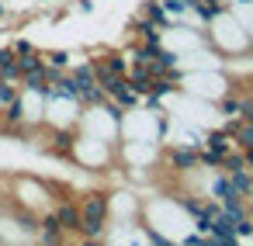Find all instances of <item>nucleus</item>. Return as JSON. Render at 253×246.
Returning a JSON list of instances; mask_svg holds the SVG:
<instances>
[{
    "label": "nucleus",
    "instance_id": "nucleus-22",
    "mask_svg": "<svg viewBox=\"0 0 253 246\" xmlns=\"http://www.w3.org/2000/svg\"><path fill=\"white\" fill-rule=\"evenodd\" d=\"M42 4H52V0H42ZM56 4H59V0H56Z\"/></svg>",
    "mask_w": 253,
    "mask_h": 246
},
{
    "label": "nucleus",
    "instance_id": "nucleus-23",
    "mask_svg": "<svg viewBox=\"0 0 253 246\" xmlns=\"http://www.w3.org/2000/svg\"><path fill=\"white\" fill-rule=\"evenodd\" d=\"M101 246H104V243H101Z\"/></svg>",
    "mask_w": 253,
    "mask_h": 246
},
{
    "label": "nucleus",
    "instance_id": "nucleus-10",
    "mask_svg": "<svg viewBox=\"0 0 253 246\" xmlns=\"http://www.w3.org/2000/svg\"><path fill=\"white\" fill-rule=\"evenodd\" d=\"M229 180H232V187H236V194H239V198H250V194H253V173H250V166L232 170V173H229Z\"/></svg>",
    "mask_w": 253,
    "mask_h": 246
},
{
    "label": "nucleus",
    "instance_id": "nucleus-7",
    "mask_svg": "<svg viewBox=\"0 0 253 246\" xmlns=\"http://www.w3.org/2000/svg\"><path fill=\"white\" fill-rule=\"evenodd\" d=\"M142 18H146V21H153V25H156L163 35L177 28V21H173V18L163 11V0H142Z\"/></svg>",
    "mask_w": 253,
    "mask_h": 246
},
{
    "label": "nucleus",
    "instance_id": "nucleus-6",
    "mask_svg": "<svg viewBox=\"0 0 253 246\" xmlns=\"http://www.w3.org/2000/svg\"><path fill=\"white\" fill-rule=\"evenodd\" d=\"M167 163H170L173 170H180V173H191V170H198V149L173 142V146L167 149Z\"/></svg>",
    "mask_w": 253,
    "mask_h": 246
},
{
    "label": "nucleus",
    "instance_id": "nucleus-19",
    "mask_svg": "<svg viewBox=\"0 0 253 246\" xmlns=\"http://www.w3.org/2000/svg\"><path fill=\"white\" fill-rule=\"evenodd\" d=\"M243 156H246V166L253 170V146H250V149H243Z\"/></svg>",
    "mask_w": 253,
    "mask_h": 246
},
{
    "label": "nucleus",
    "instance_id": "nucleus-1",
    "mask_svg": "<svg viewBox=\"0 0 253 246\" xmlns=\"http://www.w3.org/2000/svg\"><path fill=\"white\" fill-rule=\"evenodd\" d=\"M77 205H80V239H104L111 222V194L87 191L77 198Z\"/></svg>",
    "mask_w": 253,
    "mask_h": 246
},
{
    "label": "nucleus",
    "instance_id": "nucleus-2",
    "mask_svg": "<svg viewBox=\"0 0 253 246\" xmlns=\"http://www.w3.org/2000/svg\"><path fill=\"white\" fill-rule=\"evenodd\" d=\"M73 146H77V128H49V146H45L49 156L73 160Z\"/></svg>",
    "mask_w": 253,
    "mask_h": 246
},
{
    "label": "nucleus",
    "instance_id": "nucleus-12",
    "mask_svg": "<svg viewBox=\"0 0 253 246\" xmlns=\"http://www.w3.org/2000/svg\"><path fill=\"white\" fill-rule=\"evenodd\" d=\"M101 63H104L115 77H125V73H128V56H122V52H104Z\"/></svg>",
    "mask_w": 253,
    "mask_h": 246
},
{
    "label": "nucleus",
    "instance_id": "nucleus-8",
    "mask_svg": "<svg viewBox=\"0 0 253 246\" xmlns=\"http://www.w3.org/2000/svg\"><path fill=\"white\" fill-rule=\"evenodd\" d=\"M128 28H132V35H135L142 45H160V42L167 39V35H163V32H160L153 21H146L142 14H139V18H132V25H128Z\"/></svg>",
    "mask_w": 253,
    "mask_h": 246
},
{
    "label": "nucleus",
    "instance_id": "nucleus-18",
    "mask_svg": "<svg viewBox=\"0 0 253 246\" xmlns=\"http://www.w3.org/2000/svg\"><path fill=\"white\" fill-rule=\"evenodd\" d=\"M77 11L80 14H94L97 11V0H77Z\"/></svg>",
    "mask_w": 253,
    "mask_h": 246
},
{
    "label": "nucleus",
    "instance_id": "nucleus-13",
    "mask_svg": "<svg viewBox=\"0 0 253 246\" xmlns=\"http://www.w3.org/2000/svg\"><path fill=\"white\" fill-rule=\"evenodd\" d=\"M218 111H222L225 118H239V115H243V97H236V94H222V97H218Z\"/></svg>",
    "mask_w": 253,
    "mask_h": 246
},
{
    "label": "nucleus",
    "instance_id": "nucleus-16",
    "mask_svg": "<svg viewBox=\"0 0 253 246\" xmlns=\"http://www.w3.org/2000/svg\"><path fill=\"white\" fill-rule=\"evenodd\" d=\"M236 236H239V239L253 236V218H239V222H236Z\"/></svg>",
    "mask_w": 253,
    "mask_h": 246
},
{
    "label": "nucleus",
    "instance_id": "nucleus-14",
    "mask_svg": "<svg viewBox=\"0 0 253 246\" xmlns=\"http://www.w3.org/2000/svg\"><path fill=\"white\" fill-rule=\"evenodd\" d=\"M18 83H11V80H0V108H7L11 101H18Z\"/></svg>",
    "mask_w": 253,
    "mask_h": 246
},
{
    "label": "nucleus",
    "instance_id": "nucleus-21",
    "mask_svg": "<svg viewBox=\"0 0 253 246\" xmlns=\"http://www.w3.org/2000/svg\"><path fill=\"white\" fill-rule=\"evenodd\" d=\"M184 4H187V11H191V7H194V4H198V0H184Z\"/></svg>",
    "mask_w": 253,
    "mask_h": 246
},
{
    "label": "nucleus",
    "instance_id": "nucleus-17",
    "mask_svg": "<svg viewBox=\"0 0 253 246\" xmlns=\"http://www.w3.org/2000/svg\"><path fill=\"white\" fill-rule=\"evenodd\" d=\"M11 49H14V52H18V56H28V52H39V49H35V45H32V42H28V39H18V42H14V45H11Z\"/></svg>",
    "mask_w": 253,
    "mask_h": 246
},
{
    "label": "nucleus",
    "instance_id": "nucleus-4",
    "mask_svg": "<svg viewBox=\"0 0 253 246\" xmlns=\"http://www.w3.org/2000/svg\"><path fill=\"white\" fill-rule=\"evenodd\" d=\"M39 246H63L66 243V229L56 222V215L52 211H42L39 215Z\"/></svg>",
    "mask_w": 253,
    "mask_h": 246
},
{
    "label": "nucleus",
    "instance_id": "nucleus-20",
    "mask_svg": "<svg viewBox=\"0 0 253 246\" xmlns=\"http://www.w3.org/2000/svg\"><path fill=\"white\" fill-rule=\"evenodd\" d=\"M0 18H7V4H0Z\"/></svg>",
    "mask_w": 253,
    "mask_h": 246
},
{
    "label": "nucleus",
    "instance_id": "nucleus-3",
    "mask_svg": "<svg viewBox=\"0 0 253 246\" xmlns=\"http://www.w3.org/2000/svg\"><path fill=\"white\" fill-rule=\"evenodd\" d=\"M104 94H108V101H115L122 111H132L135 104H139V94L132 90V83H128V77H115L108 87H104Z\"/></svg>",
    "mask_w": 253,
    "mask_h": 246
},
{
    "label": "nucleus",
    "instance_id": "nucleus-11",
    "mask_svg": "<svg viewBox=\"0 0 253 246\" xmlns=\"http://www.w3.org/2000/svg\"><path fill=\"white\" fill-rule=\"evenodd\" d=\"M42 59H45V66H52V70H70V66H73V52H70V49L42 52Z\"/></svg>",
    "mask_w": 253,
    "mask_h": 246
},
{
    "label": "nucleus",
    "instance_id": "nucleus-5",
    "mask_svg": "<svg viewBox=\"0 0 253 246\" xmlns=\"http://www.w3.org/2000/svg\"><path fill=\"white\" fill-rule=\"evenodd\" d=\"M52 215H56V222L66 229V236H80V205L77 201H56L52 208H49Z\"/></svg>",
    "mask_w": 253,
    "mask_h": 246
},
{
    "label": "nucleus",
    "instance_id": "nucleus-9",
    "mask_svg": "<svg viewBox=\"0 0 253 246\" xmlns=\"http://www.w3.org/2000/svg\"><path fill=\"white\" fill-rule=\"evenodd\" d=\"M211 201L225 205V201H246V198H239V194H236V187H232L229 173H218V177L211 180Z\"/></svg>",
    "mask_w": 253,
    "mask_h": 246
},
{
    "label": "nucleus",
    "instance_id": "nucleus-15",
    "mask_svg": "<svg viewBox=\"0 0 253 246\" xmlns=\"http://www.w3.org/2000/svg\"><path fill=\"white\" fill-rule=\"evenodd\" d=\"M180 246H215V239L211 236H201V232H191V236L180 239Z\"/></svg>",
    "mask_w": 253,
    "mask_h": 246
}]
</instances>
